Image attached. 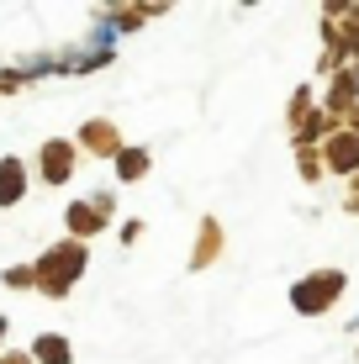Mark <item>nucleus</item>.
<instances>
[{"instance_id":"16","label":"nucleus","mask_w":359,"mask_h":364,"mask_svg":"<svg viewBox=\"0 0 359 364\" xmlns=\"http://www.w3.org/2000/svg\"><path fill=\"white\" fill-rule=\"evenodd\" d=\"M138 237H143V222H138V217H127V222H122V243L132 248V243H138Z\"/></svg>"},{"instance_id":"7","label":"nucleus","mask_w":359,"mask_h":364,"mask_svg":"<svg viewBox=\"0 0 359 364\" xmlns=\"http://www.w3.org/2000/svg\"><path fill=\"white\" fill-rule=\"evenodd\" d=\"M64 228H69V237H80V243H85V237H101L106 232V217L95 211V200L85 196V200H69V206H64Z\"/></svg>"},{"instance_id":"20","label":"nucleus","mask_w":359,"mask_h":364,"mask_svg":"<svg viewBox=\"0 0 359 364\" xmlns=\"http://www.w3.org/2000/svg\"><path fill=\"white\" fill-rule=\"evenodd\" d=\"M349 196H359V174H354V180H349Z\"/></svg>"},{"instance_id":"15","label":"nucleus","mask_w":359,"mask_h":364,"mask_svg":"<svg viewBox=\"0 0 359 364\" xmlns=\"http://www.w3.org/2000/svg\"><path fill=\"white\" fill-rule=\"evenodd\" d=\"M90 200H95V211H101V217H106V222H111V217H117V196H111V191H95Z\"/></svg>"},{"instance_id":"19","label":"nucleus","mask_w":359,"mask_h":364,"mask_svg":"<svg viewBox=\"0 0 359 364\" xmlns=\"http://www.w3.org/2000/svg\"><path fill=\"white\" fill-rule=\"evenodd\" d=\"M6 333H11V317H0V354H6Z\"/></svg>"},{"instance_id":"3","label":"nucleus","mask_w":359,"mask_h":364,"mask_svg":"<svg viewBox=\"0 0 359 364\" xmlns=\"http://www.w3.org/2000/svg\"><path fill=\"white\" fill-rule=\"evenodd\" d=\"M74 169H80V143L74 137H48L43 148H37V174H43V185H69Z\"/></svg>"},{"instance_id":"12","label":"nucleus","mask_w":359,"mask_h":364,"mask_svg":"<svg viewBox=\"0 0 359 364\" xmlns=\"http://www.w3.org/2000/svg\"><path fill=\"white\" fill-rule=\"evenodd\" d=\"M317 117V100H312V85H296L291 90V111H286V122H291V137L306 127V122Z\"/></svg>"},{"instance_id":"11","label":"nucleus","mask_w":359,"mask_h":364,"mask_svg":"<svg viewBox=\"0 0 359 364\" xmlns=\"http://www.w3.org/2000/svg\"><path fill=\"white\" fill-rule=\"evenodd\" d=\"M154 16H164V6H111L101 21H117L122 32H138L143 21H154Z\"/></svg>"},{"instance_id":"6","label":"nucleus","mask_w":359,"mask_h":364,"mask_svg":"<svg viewBox=\"0 0 359 364\" xmlns=\"http://www.w3.org/2000/svg\"><path fill=\"white\" fill-rule=\"evenodd\" d=\"M222 248H227L222 222L217 217H201V228H195V248H191V269H212L217 259H222Z\"/></svg>"},{"instance_id":"5","label":"nucleus","mask_w":359,"mask_h":364,"mask_svg":"<svg viewBox=\"0 0 359 364\" xmlns=\"http://www.w3.org/2000/svg\"><path fill=\"white\" fill-rule=\"evenodd\" d=\"M317 154H323V164H328V174H343V180H354L359 174V132H333L323 148H317Z\"/></svg>"},{"instance_id":"4","label":"nucleus","mask_w":359,"mask_h":364,"mask_svg":"<svg viewBox=\"0 0 359 364\" xmlns=\"http://www.w3.org/2000/svg\"><path fill=\"white\" fill-rule=\"evenodd\" d=\"M74 143H80V154H90V159H111V164H117L122 148H127V143H122V127H117V122H106V117H90L80 132H74Z\"/></svg>"},{"instance_id":"9","label":"nucleus","mask_w":359,"mask_h":364,"mask_svg":"<svg viewBox=\"0 0 359 364\" xmlns=\"http://www.w3.org/2000/svg\"><path fill=\"white\" fill-rule=\"evenodd\" d=\"M32 359L37 364H74V343L64 333H37L32 338Z\"/></svg>"},{"instance_id":"1","label":"nucleus","mask_w":359,"mask_h":364,"mask_svg":"<svg viewBox=\"0 0 359 364\" xmlns=\"http://www.w3.org/2000/svg\"><path fill=\"white\" fill-rule=\"evenodd\" d=\"M85 264H90V248L80 243V237H58V243H48L43 254H37V291L48 301H64L74 285H80Z\"/></svg>"},{"instance_id":"14","label":"nucleus","mask_w":359,"mask_h":364,"mask_svg":"<svg viewBox=\"0 0 359 364\" xmlns=\"http://www.w3.org/2000/svg\"><path fill=\"white\" fill-rule=\"evenodd\" d=\"M0 285H6V291H37V269L32 264H11L0 274Z\"/></svg>"},{"instance_id":"2","label":"nucleus","mask_w":359,"mask_h":364,"mask_svg":"<svg viewBox=\"0 0 359 364\" xmlns=\"http://www.w3.org/2000/svg\"><path fill=\"white\" fill-rule=\"evenodd\" d=\"M343 291H349V274L343 269H312V274H301V280L291 285V306L301 311V317H323V311L338 306Z\"/></svg>"},{"instance_id":"18","label":"nucleus","mask_w":359,"mask_h":364,"mask_svg":"<svg viewBox=\"0 0 359 364\" xmlns=\"http://www.w3.org/2000/svg\"><path fill=\"white\" fill-rule=\"evenodd\" d=\"M343 211H349V217H359V196H343Z\"/></svg>"},{"instance_id":"13","label":"nucleus","mask_w":359,"mask_h":364,"mask_svg":"<svg viewBox=\"0 0 359 364\" xmlns=\"http://www.w3.org/2000/svg\"><path fill=\"white\" fill-rule=\"evenodd\" d=\"M296 174H301L306 185H317L328 174V164H323V154H317V148H296Z\"/></svg>"},{"instance_id":"17","label":"nucleus","mask_w":359,"mask_h":364,"mask_svg":"<svg viewBox=\"0 0 359 364\" xmlns=\"http://www.w3.org/2000/svg\"><path fill=\"white\" fill-rule=\"evenodd\" d=\"M0 364H37L32 348H16V354H0Z\"/></svg>"},{"instance_id":"8","label":"nucleus","mask_w":359,"mask_h":364,"mask_svg":"<svg viewBox=\"0 0 359 364\" xmlns=\"http://www.w3.org/2000/svg\"><path fill=\"white\" fill-rule=\"evenodd\" d=\"M27 180H32V174H27V164H21L16 154L0 159V206H6V211L16 206L21 196H27Z\"/></svg>"},{"instance_id":"10","label":"nucleus","mask_w":359,"mask_h":364,"mask_svg":"<svg viewBox=\"0 0 359 364\" xmlns=\"http://www.w3.org/2000/svg\"><path fill=\"white\" fill-rule=\"evenodd\" d=\"M148 169H154V154H148V148H122V159H117V180L122 185L148 180Z\"/></svg>"}]
</instances>
